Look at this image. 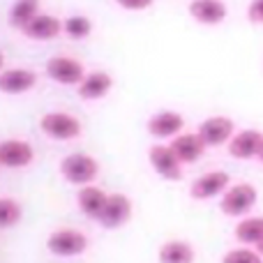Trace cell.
Listing matches in <instances>:
<instances>
[{"instance_id":"6da1fadb","label":"cell","mask_w":263,"mask_h":263,"mask_svg":"<svg viewBox=\"0 0 263 263\" xmlns=\"http://www.w3.org/2000/svg\"><path fill=\"white\" fill-rule=\"evenodd\" d=\"M97 173H100V162L88 153H72L67 157H63V162H60V176L69 185H92Z\"/></svg>"},{"instance_id":"7a4b0ae2","label":"cell","mask_w":263,"mask_h":263,"mask_svg":"<svg viewBox=\"0 0 263 263\" xmlns=\"http://www.w3.org/2000/svg\"><path fill=\"white\" fill-rule=\"evenodd\" d=\"M40 129L44 136L53 141H74L81 136L83 125L77 116L67 111H49L40 118Z\"/></svg>"},{"instance_id":"3957f363","label":"cell","mask_w":263,"mask_h":263,"mask_svg":"<svg viewBox=\"0 0 263 263\" xmlns=\"http://www.w3.org/2000/svg\"><path fill=\"white\" fill-rule=\"evenodd\" d=\"M256 199H259V192H256L254 185L238 182V185H231L222 194L219 210L224 215H229V217H242V215H247L256 205Z\"/></svg>"},{"instance_id":"277c9868","label":"cell","mask_w":263,"mask_h":263,"mask_svg":"<svg viewBox=\"0 0 263 263\" xmlns=\"http://www.w3.org/2000/svg\"><path fill=\"white\" fill-rule=\"evenodd\" d=\"M44 72L51 81L60 83V86H79L88 74L81 60L72 58V55H51L46 60Z\"/></svg>"},{"instance_id":"5b68a950","label":"cell","mask_w":263,"mask_h":263,"mask_svg":"<svg viewBox=\"0 0 263 263\" xmlns=\"http://www.w3.org/2000/svg\"><path fill=\"white\" fill-rule=\"evenodd\" d=\"M46 250L55 256H79L88 250V236L79 229H58L46 238Z\"/></svg>"},{"instance_id":"8992f818","label":"cell","mask_w":263,"mask_h":263,"mask_svg":"<svg viewBox=\"0 0 263 263\" xmlns=\"http://www.w3.org/2000/svg\"><path fill=\"white\" fill-rule=\"evenodd\" d=\"M148 159H150V166L155 168V173H157L159 178H164V180L176 182L182 178V162L178 159V155L173 153L171 145H164V143L150 145Z\"/></svg>"},{"instance_id":"52a82bcc","label":"cell","mask_w":263,"mask_h":263,"mask_svg":"<svg viewBox=\"0 0 263 263\" xmlns=\"http://www.w3.org/2000/svg\"><path fill=\"white\" fill-rule=\"evenodd\" d=\"M199 136L205 141L208 148H219V145L229 143L236 134V123L229 116H210L196 127Z\"/></svg>"},{"instance_id":"ba28073f","label":"cell","mask_w":263,"mask_h":263,"mask_svg":"<svg viewBox=\"0 0 263 263\" xmlns=\"http://www.w3.org/2000/svg\"><path fill=\"white\" fill-rule=\"evenodd\" d=\"M229 187H231V178L227 171H208L192 182L190 196L196 201H208L215 196H222Z\"/></svg>"},{"instance_id":"9c48e42d","label":"cell","mask_w":263,"mask_h":263,"mask_svg":"<svg viewBox=\"0 0 263 263\" xmlns=\"http://www.w3.org/2000/svg\"><path fill=\"white\" fill-rule=\"evenodd\" d=\"M35 159V148L26 139H5L0 143V166L26 168Z\"/></svg>"},{"instance_id":"30bf717a","label":"cell","mask_w":263,"mask_h":263,"mask_svg":"<svg viewBox=\"0 0 263 263\" xmlns=\"http://www.w3.org/2000/svg\"><path fill=\"white\" fill-rule=\"evenodd\" d=\"M40 77L30 67H7L0 72V90L5 95H26L37 86Z\"/></svg>"},{"instance_id":"8fae6325","label":"cell","mask_w":263,"mask_h":263,"mask_svg":"<svg viewBox=\"0 0 263 263\" xmlns=\"http://www.w3.org/2000/svg\"><path fill=\"white\" fill-rule=\"evenodd\" d=\"M229 155L233 159H259L261 148H263V134L259 129H240L233 134V139L227 143Z\"/></svg>"},{"instance_id":"7c38bea8","label":"cell","mask_w":263,"mask_h":263,"mask_svg":"<svg viewBox=\"0 0 263 263\" xmlns=\"http://www.w3.org/2000/svg\"><path fill=\"white\" fill-rule=\"evenodd\" d=\"M18 32H21L26 40H32V42H49L65 32V18H58V16H53V14H37V16Z\"/></svg>"},{"instance_id":"4fadbf2b","label":"cell","mask_w":263,"mask_h":263,"mask_svg":"<svg viewBox=\"0 0 263 263\" xmlns=\"http://www.w3.org/2000/svg\"><path fill=\"white\" fill-rule=\"evenodd\" d=\"M145 129H148L150 136L155 139H176L178 134H182L185 129V118L178 111H157L148 118L145 123Z\"/></svg>"},{"instance_id":"5bb4252c","label":"cell","mask_w":263,"mask_h":263,"mask_svg":"<svg viewBox=\"0 0 263 263\" xmlns=\"http://www.w3.org/2000/svg\"><path fill=\"white\" fill-rule=\"evenodd\" d=\"M187 12L201 26H219L229 16V7L224 0H190Z\"/></svg>"},{"instance_id":"9a60e30c","label":"cell","mask_w":263,"mask_h":263,"mask_svg":"<svg viewBox=\"0 0 263 263\" xmlns=\"http://www.w3.org/2000/svg\"><path fill=\"white\" fill-rule=\"evenodd\" d=\"M132 217V201L127 194L123 192H114L109 194V201H106V208L100 217V224L104 229H120L129 222Z\"/></svg>"},{"instance_id":"2e32d148","label":"cell","mask_w":263,"mask_h":263,"mask_svg":"<svg viewBox=\"0 0 263 263\" xmlns=\"http://www.w3.org/2000/svg\"><path fill=\"white\" fill-rule=\"evenodd\" d=\"M114 88V77L104 69H95V72H88L83 77V81L77 86V92L81 100L86 102H97L102 97H106Z\"/></svg>"},{"instance_id":"e0dca14e","label":"cell","mask_w":263,"mask_h":263,"mask_svg":"<svg viewBox=\"0 0 263 263\" xmlns=\"http://www.w3.org/2000/svg\"><path fill=\"white\" fill-rule=\"evenodd\" d=\"M173 148V153L178 155V159H180L182 164H194L201 159V155L205 153V141L199 136V132H182V134H178L176 139H171V143H168Z\"/></svg>"},{"instance_id":"ac0fdd59","label":"cell","mask_w":263,"mask_h":263,"mask_svg":"<svg viewBox=\"0 0 263 263\" xmlns=\"http://www.w3.org/2000/svg\"><path fill=\"white\" fill-rule=\"evenodd\" d=\"M106 201H109V194H106L102 187H97V185L81 187V190H79V194H77L79 210H81L86 217L97 219V222H100L102 213H104V208H106Z\"/></svg>"},{"instance_id":"d6986e66","label":"cell","mask_w":263,"mask_h":263,"mask_svg":"<svg viewBox=\"0 0 263 263\" xmlns=\"http://www.w3.org/2000/svg\"><path fill=\"white\" fill-rule=\"evenodd\" d=\"M40 7H42V0H14L7 12L9 26L16 28V30H23L37 14H42Z\"/></svg>"},{"instance_id":"ffe728a7","label":"cell","mask_w":263,"mask_h":263,"mask_svg":"<svg viewBox=\"0 0 263 263\" xmlns=\"http://www.w3.org/2000/svg\"><path fill=\"white\" fill-rule=\"evenodd\" d=\"M196 252L185 240H168L159 247L157 261L159 263H194Z\"/></svg>"},{"instance_id":"44dd1931","label":"cell","mask_w":263,"mask_h":263,"mask_svg":"<svg viewBox=\"0 0 263 263\" xmlns=\"http://www.w3.org/2000/svg\"><path fill=\"white\" fill-rule=\"evenodd\" d=\"M233 236L240 245L256 247L263 240V217H247L242 222H238L236 229H233Z\"/></svg>"},{"instance_id":"7402d4cb","label":"cell","mask_w":263,"mask_h":263,"mask_svg":"<svg viewBox=\"0 0 263 263\" xmlns=\"http://www.w3.org/2000/svg\"><path fill=\"white\" fill-rule=\"evenodd\" d=\"M92 28H95V23L86 14H72V16L65 18V35L74 42L88 40L92 35Z\"/></svg>"},{"instance_id":"603a6c76","label":"cell","mask_w":263,"mask_h":263,"mask_svg":"<svg viewBox=\"0 0 263 263\" xmlns=\"http://www.w3.org/2000/svg\"><path fill=\"white\" fill-rule=\"evenodd\" d=\"M18 219H21V205L14 199L5 196V199L0 201V227L12 229L14 224H18Z\"/></svg>"},{"instance_id":"cb8c5ba5","label":"cell","mask_w":263,"mask_h":263,"mask_svg":"<svg viewBox=\"0 0 263 263\" xmlns=\"http://www.w3.org/2000/svg\"><path fill=\"white\" fill-rule=\"evenodd\" d=\"M222 263H263V259L256 250H252V247H247V245H240V247L229 250L227 254H224Z\"/></svg>"},{"instance_id":"d4e9b609","label":"cell","mask_w":263,"mask_h":263,"mask_svg":"<svg viewBox=\"0 0 263 263\" xmlns=\"http://www.w3.org/2000/svg\"><path fill=\"white\" fill-rule=\"evenodd\" d=\"M247 21L252 26H263V0H250V5H247Z\"/></svg>"},{"instance_id":"484cf974","label":"cell","mask_w":263,"mask_h":263,"mask_svg":"<svg viewBox=\"0 0 263 263\" xmlns=\"http://www.w3.org/2000/svg\"><path fill=\"white\" fill-rule=\"evenodd\" d=\"M153 3L155 0H116V5L127 9V12H143V9H148Z\"/></svg>"},{"instance_id":"4316f807","label":"cell","mask_w":263,"mask_h":263,"mask_svg":"<svg viewBox=\"0 0 263 263\" xmlns=\"http://www.w3.org/2000/svg\"><path fill=\"white\" fill-rule=\"evenodd\" d=\"M256 252H259V254H261V256H263V240H261V242H259V245H256Z\"/></svg>"},{"instance_id":"83f0119b","label":"cell","mask_w":263,"mask_h":263,"mask_svg":"<svg viewBox=\"0 0 263 263\" xmlns=\"http://www.w3.org/2000/svg\"><path fill=\"white\" fill-rule=\"evenodd\" d=\"M259 162L263 164V148H261V155H259Z\"/></svg>"}]
</instances>
